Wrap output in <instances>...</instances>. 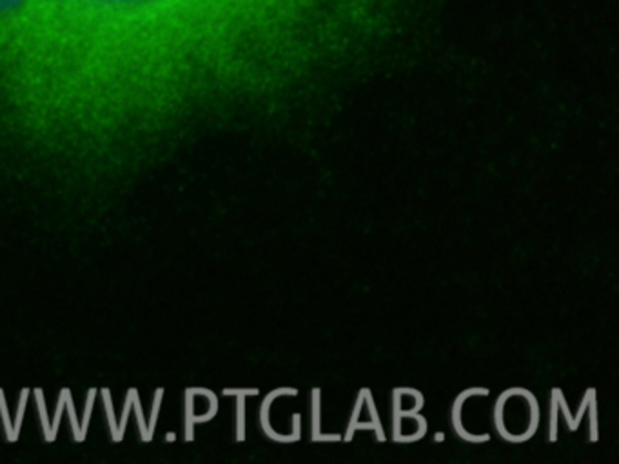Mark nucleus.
<instances>
[{"label":"nucleus","instance_id":"obj_1","mask_svg":"<svg viewBox=\"0 0 619 464\" xmlns=\"http://www.w3.org/2000/svg\"><path fill=\"white\" fill-rule=\"evenodd\" d=\"M188 0H0V30H108L169 33Z\"/></svg>","mask_w":619,"mask_h":464},{"label":"nucleus","instance_id":"obj_2","mask_svg":"<svg viewBox=\"0 0 619 464\" xmlns=\"http://www.w3.org/2000/svg\"><path fill=\"white\" fill-rule=\"evenodd\" d=\"M536 409L531 396L506 393L497 407V424L509 439H525L534 430Z\"/></svg>","mask_w":619,"mask_h":464},{"label":"nucleus","instance_id":"obj_5","mask_svg":"<svg viewBox=\"0 0 619 464\" xmlns=\"http://www.w3.org/2000/svg\"><path fill=\"white\" fill-rule=\"evenodd\" d=\"M398 435L402 439L418 438L424 432V423L420 418H416L413 413H404L396 423Z\"/></svg>","mask_w":619,"mask_h":464},{"label":"nucleus","instance_id":"obj_6","mask_svg":"<svg viewBox=\"0 0 619 464\" xmlns=\"http://www.w3.org/2000/svg\"><path fill=\"white\" fill-rule=\"evenodd\" d=\"M396 407L402 413H415L420 409V398L413 392L398 393L396 396Z\"/></svg>","mask_w":619,"mask_h":464},{"label":"nucleus","instance_id":"obj_4","mask_svg":"<svg viewBox=\"0 0 619 464\" xmlns=\"http://www.w3.org/2000/svg\"><path fill=\"white\" fill-rule=\"evenodd\" d=\"M292 393H280L278 398H275L273 404L269 403V410H267V424H269V430H273V434H277L278 438H291L292 432L297 430V412L291 409Z\"/></svg>","mask_w":619,"mask_h":464},{"label":"nucleus","instance_id":"obj_3","mask_svg":"<svg viewBox=\"0 0 619 464\" xmlns=\"http://www.w3.org/2000/svg\"><path fill=\"white\" fill-rule=\"evenodd\" d=\"M458 424L467 438H489L497 427V407L487 392L469 393L458 409Z\"/></svg>","mask_w":619,"mask_h":464}]
</instances>
